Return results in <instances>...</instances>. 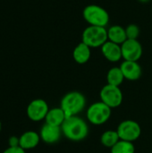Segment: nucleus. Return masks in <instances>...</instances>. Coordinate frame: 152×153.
Returning <instances> with one entry per match:
<instances>
[{
  "label": "nucleus",
  "mask_w": 152,
  "mask_h": 153,
  "mask_svg": "<svg viewBox=\"0 0 152 153\" xmlns=\"http://www.w3.org/2000/svg\"><path fill=\"white\" fill-rule=\"evenodd\" d=\"M99 96L101 101L111 108L119 107L122 104L124 98L120 87L110 84H107L101 89Z\"/></svg>",
  "instance_id": "nucleus-6"
},
{
  "label": "nucleus",
  "mask_w": 152,
  "mask_h": 153,
  "mask_svg": "<svg viewBox=\"0 0 152 153\" xmlns=\"http://www.w3.org/2000/svg\"><path fill=\"white\" fill-rule=\"evenodd\" d=\"M139 2H141V3H149L151 0H138Z\"/></svg>",
  "instance_id": "nucleus-23"
},
{
  "label": "nucleus",
  "mask_w": 152,
  "mask_h": 153,
  "mask_svg": "<svg viewBox=\"0 0 152 153\" xmlns=\"http://www.w3.org/2000/svg\"><path fill=\"white\" fill-rule=\"evenodd\" d=\"M1 129H2V124H1V122H0V132H1Z\"/></svg>",
  "instance_id": "nucleus-24"
},
{
  "label": "nucleus",
  "mask_w": 152,
  "mask_h": 153,
  "mask_svg": "<svg viewBox=\"0 0 152 153\" xmlns=\"http://www.w3.org/2000/svg\"><path fill=\"white\" fill-rule=\"evenodd\" d=\"M122 56L124 60L126 61H135L138 60L142 56V46L138 39H127L122 45Z\"/></svg>",
  "instance_id": "nucleus-9"
},
{
  "label": "nucleus",
  "mask_w": 152,
  "mask_h": 153,
  "mask_svg": "<svg viewBox=\"0 0 152 153\" xmlns=\"http://www.w3.org/2000/svg\"><path fill=\"white\" fill-rule=\"evenodd\" d=\"M49 110L47 103L41 99H36L30 102L27 107V116L33 122H39L45 120L46 116Z\"/></svg>",
  "instance_id": "nucleus-8"
},
{
  "label": "nucleus",
  "mask_w": 152,
  "mask_h": 153,
  "mask_svg": "<svg viewBox=\"0 0 152 153\" xmlns=\"http://www.w3.org/2000/svg\"><path fill=\"white\" fill-rule=\"evenodd\" d=\"M120 140L132 142L138 140L142 134L140 125L133 120H125L121 122L116 129Z\"/></svg>",
  "instance_id": "nucleus-7"
},
{
  "label": "nucleus",
  "mask_w": 152,
  "mask_h": 153,
  "mask_svg": "<svg viewBox=\"0 0 152 153\" xmlns=\"http://www.w3.org/2000/svg\"><path fill=\"white\" fill-rule=\"evenodd\" d=\"M62 134L70 141L80 142L84 140L89 134L87 123L79 116L66 117L61 126Z\"/></svg>",
  "instance_id": "nucleus-1"
},
{
  "label": "nucleus",
  "mask_w": 152,
  "mask_h": 153,
  "mask_svg": "<svg viewBox=\"0 0 152 153\" xmlns=\"http://www.w3.org/2000/svg\"><path fill=\"white\" fill-rule=\"evenodd\" d=\"M108 40V29L106 27L89 25L82 35V42L90 48H101Z\"/></svg>",
  "instance_id": "nucleus-4"
},
{
  "label": "nucleus",
  "mask_w": 152,
  "mask_h": 153,
  "mask_svg": "<svg viewBox=\"0 0 152 153\" xmlns=\"http://www.w3.org/2000/svg\"><path fill=\"white\" fill-rule=\"evenodd\" d=\"M65 119H66V116L64 110L59 107V108H49L46 116L45 121H46V124L47 125L61 127V126L63 125Z\"/></svg>",
  "instance_id": "nucleus-15"
},
{
  "label": "nucleus",
  "mask_w": 152,
  "mask_h": 153,
  "mask_svg": "<svg viewBox=\"0 0 152 153\" xmlns=\"http://www.w3.org/2000/svg\"><path fill=\"white\" fill-rule=\"evenodd\" d=\"M135 147L132 142L120 140L111 148V153H134Z\"/></svg>",
  "instance_id": "nucleus-19"
},
{
  "label": "nucleus",
  "mask_w": 152,
  "mask_h": 153,
  "mask_svg": "<svg viewBox=\"0 0 152 153\" xmlns=\"http://www.w3.org/2000/svg\"><path fill=\"white\" fill-rule=\"evenodd\" d=\"M100 48L103 56L109 62L116 63L123 58L121 45L108 40Z\"/></svg>",
  "instance_id": "nucleus-11"
},
{
  "label": "nucleus",
  "mask_w": 152,
  "mask_h": 153,
  "mask_svg": "<svg viewBox=\"0 0 152 153\" xmlns=\"http://www.w3.org/2000/svg\"><path fill=\"white\" fill-rule=\"evenodd\" d=\"M61 134H62L61 127L50 126L47 124H45L41 127L40 133H39L40 139L44 143H48V144L57 143L61 138Z\"/></svg>",
  "instance_id": "nucleus-12"
},
{
  "label": "nucleus",
  "mask_w": 152,
  "mask_h": 153,
  "mask_svg": "<svg viewBox=\"0 0 152 153\" xmlns=\"http://www.w3.org/2000/svg\"><path fill=\"white\" fill-rule=\"evenodd\" d=\"M91 48L84 44L83 42H80L73 49V60L79 64V65H83L86 64L91 56Z\"/></svg>",
  "instance_id": "nucleus-14"
},
{
  "label": "nucleus",
  "mask_w": 152,
  "mask_h": 153,
  "mask_svg": "<svg viewBox=\"0 0 152 153\" xmlns=\"http://www.w3.org/2000/svg\"><path fill=\"white\" fill-rule=\"evenodd\" d=\"M82 16L89 25L99 27H107L110 19L108 12L98 4L85 6L82 11Z\"/></svg>",
  "instance_id": "nucleus-3"
},
{
  "label": "nucleus",
  "mask_w": 152,
  "mask_h": 153,
  "mask_svg": "<svg viewBox=\"0 0 152 153\" xmlns=\"http://www.w3.org/2000/svg\"><path fill=\"white\" fill-rule=\"evenodd\" d=\"M86 107V98L79 91H71L66 93L60 104L66 117L78 116Z\"/></svg>",
  "instance_id": "nucleus-2"
},
{
  "label": "nucleus",
  "mask_w": 152,
  "mask_h": 153,
  "mask_svg": "<svg viewBox=\"0 0 152 153\" xmlns=\"http://www.w3.org/2000/svg\"><path fill=\"white\" fill-rule=\"evenodd\" d=\"M3 153H26L25 150H23L22 148L19 147H8L7 149H5Z\"/></svg>",
  "instance_id": "nucleus-22"
},
{
  "label": "nucleus",
  "mask_w": 152,
  "mask_h": 153,
  "mask_svg": "<svg viewBox=\"0 0 152 153\" xmlns=\"http://www.w3.org/2000/svg\"><path fill=\"white\" fill-rule=\"evenodd\" d=\"M119 67L125 76V79L128 81H137L142 76V70L138 62L124 60Z\"/></svg>",
  "instance_id": "nucleus-10"
},
{
  "label": "nucleus",
  "mask_w": 152,
  "mask_h": 153,
  "mask_svg": "<svg viewBox=\"0 0 152 153\" xmlns=\"http://www.w3.org/2000/svg\"><path fill=\"white\" fill-rule=\"evenodd\" d=\"M20 147L23 150H31L36 148L40 142V135L34 131H27L20 137Z\"/></svg>",
  "instance_id": "nucleus-13"
},
{
  "label": "nucleus",
  "mask_w": 152,
  "mask_h": 153,
  "mask_svg": "<svg viewBox=\"0 0 152 153\" xmlns=\"http://www.w3.org/2000/svg\"><path fill=\"white\" fill-rule=\"evenodd\" d=\"M125 80V76H124L120 67H112L111 69L108 70V72L107 74L108 84L119 87L124 82Z\"/></svg>",
  "instance_id": "nucleus-17"
},
{
  "label": "nucleus",
  "mask_w": 152,
  "mask_h": 153,
  "mask_svg": "<svg viewBox=\"0 0 152 153\" xmlns=\"http://www.w3.org/2000/svg\"><path fill=\"white\" fill-rule=\"evenodd\" d=\"M111 108L107 106L102 101H98L91 104L86 112L88 121L95 126H100L108 121L111 117Z\"/></svg>",
  "instance_id": "nucleus-5"
},
{
  "label": "nucleus",
  "mask_w": 152,
  "mask_h": 153,
  "mask_svg": "<svg viewBox=\"0 0 152 153\" xmlns=\"http://www.w3.org/2000/svg\"><path fill=\"white\" fill-rule=\"evenodd\" d=\"M120 141L117 131L115 130H108L104 132L100 136V142L103 146L106 148H112L115 144H116Z\"/></svg>",
  "instance_id": "nucleus-18"
},
{
  "label": "nucleus",
  "mask_w": 152,
  "mask_h": 153,
  "mask_svg": "<svg viewBox=\"0 0 152 153\" xmlns=\"http://www.w3.org/2000/svg\"><path fill=\"white\" fill-rule=\"evenodd\" d=\"M125 32L127 39H138V37L140 35V28L136 24H129L125 28Z\"/></svg>",
  "instance_id": "nucleus-20"
},
{
  "label": "nucleus",
  "mask_w": 152,
  "mask_h": 153,
  "mask_svg": "<svg viewBox=\"0 0 152 153\" xmlns=\"http://www.w3.org/2000/svg\"><path fill=\"white\" fill-rule=\"evenodd\" d=\"M108 38L109 41H112L118 45H122L127 39L125 28L120 25L110 26L108 29Z\"/></svg>",
  "instance_id": "nucleus-16"
},
{
  "label": "nucleus",
  "mask_w": 152,
  "mask_h": 153,
  "mask_svg": "<svg viewBox=\"0 0 152 153\" xmlns=\"http://www.w3.org/2000/svg\"><path fill=\"white\" fill-rule=\"evenodd\" d=\"M9 147H19L20 146V138L17 136H11L8 139Z\"/></svg>",
  "instance_id": "nucleus-21"
}]
</instances>
